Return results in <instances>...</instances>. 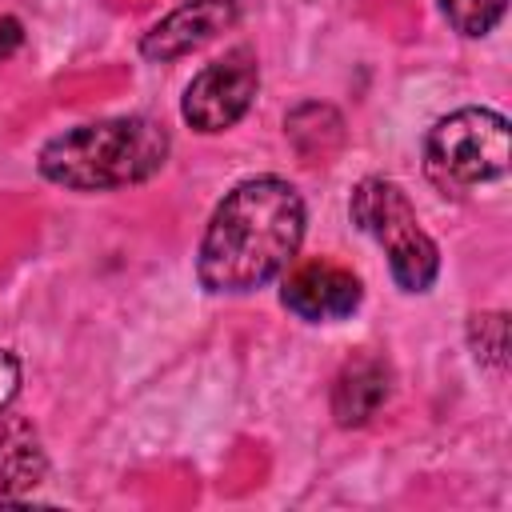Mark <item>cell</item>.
<instances>
[{"label":"cell","mask_w":512,"mask_h":512,"mask_svg":"<svg viewBox=\"0 0 512 512\" xmlns=\"http://www.w3.org/2000/svg\"><path fill=\"white\" fill-rule=\"evenodd\" d=\"M504 8H508V0H440L444 20H448L460 36H468V40L488 36V32L504 20Z\"/></svg>","instance_id":"11"},{"label":"cell","mask_w":512,"mask_h":512,"mask_svg":"<svg viewBox=\"0 0 512 512\" xmlns=\"http://www.w3.org/2000/svg\"><path fill=\"white\" fill-rule=\"evenodd\" d=\"M20 40H24V32H20V20L4 16V20H0V60H4V56H8V52L20 44Z\"/></svg>","instance_id":"14"},{"label":"cell","mask_w":512,"mask_h":512,"mask_svg":"<svg viewBox=\"0 0 512 512\" xmlns=\"http://www.w3.org/2000/svg\"><path fill=\"white\" fill-rule=\"evenodd\" d=\"M364 284L336 260H304L280 280V304L304 324H332L360 308Z\"/></svg>","instance_id":"6"},{"label":"cell","mask_w":512,"mask_h":512,"mask_svg":"<svg viewBox=\"0 0 512 512\" xmlns=\"http://www.w3.org/2000/svg\"><path fill=\"white\" fill-rule=\"evenodd\" d=\"M20 376V360L8 348H0V412L12 408V400L20 396Z\"/></svg>","instance_id":"13"},{"label":"cell","mask_w":512,"mask_h":512,"mask_svg":"<svg viewBox=\"0 0 512 512\" xmlns=\"http://www.w3.org/2000/svg\"><path fill=\"white\" fill-rule=\"evenodd\" d=\"M240 20V0H180L140 36V56L152 64H172Z\"/></svg>","instance_id":"7"},{"label":"cell","mask_w":512,"mask_h":512,"mask_svg":"<svg viewBox=\"0 0 512 512\" xmlns=\"http://www.w3.org/2000/svg\"><path fill=\"white\" fill-rule=\"evenodd\" d=\"M256 92H260V60L248 44H236L188 80L180 96V120L200 136L228 132L248 116Z\"/></svg>","instance_id":"5"},{"label":"cell","mask_w":512,"mask_h":512,"mask_svg":"<svg viewBox=\"0 0 512 512\" xmlns=\"http://www.w3.org/2000/svg\"><path fill=\"white\" fill-rule=\"evenodd\" d=\"M428 176L440 188L464 192L508 172V120L492 108H456L428 128Z\"/></svg>","instance_id":"4"},{"label":"cell","mask_w":512,"mask_h":512,"mask_svg":"<svg viewBox=\"0 0 512 512\" xmlns=\"http://www.w3.org/2000/svg\"><path fill=\"white\" fill-rule=\"evenodd\" d=\"M348 216L388 256V272H392L400 292L420 296V292H428L436 284V276H440V248L424 232L408 192L396 180H388V176L356 180V188L348 196Z\"/></svg>","instance_id":"3"},{"label":"cell","mask_w":512,"mask_h":512,"mask_svg":"<svg viewBox=\"0 0 512 512\" xmlns=\"http://www.w3.org/2000/svg\"><path fill=\"white\" fill-rule=\"evenodd\" d=\"M304 240V200L284 176H248L212 208L196 280L212 296H248L288 272Z\"/></svg>","instance_id":"1"},{"label":"cell","mask_w":512,"mask_h":512,"mask_svg":"<svg viewBox=\"0 0 512 512\" xmlns=\"http://www.w3.org/2000/svg\"><path fill=\"white\" fill-rule=\"evenodd\" d=\"M172 152V136L152 116H108L48 136L36 168L68 192H116L152 180Z\"/></svg>","instance_id":"2"},{"label":"cell","mask_w":512,"mask_h":512,"mask_svg":"<svg viewBox=\"0 0 512 512\" xmlns=\"http://www.w3.org/2000/svg\"><path fill=\"white\" fill-rule=\"evenodd\" d=\"M284 136L292 140V148L300 152L304 164H316L324 156H332L344 140V120L336 108L320 104V100H304L284 116Z\"/></svg>","instance_id":"10"},{"label":"cell","mask_w":512,"mask_h":512,"mask_svg":"<svg viewBox=\"0 0 512 512\" xmlns=\"http://www.w3.org/2000/svg\"><path fill=\"white\" fill-rule=\"evenodd\" d=\"M468 344L472 356L488 368H504L508 364V316L504 312H476L468 320Z\"/></svg>","instance_id":"12"},{"label":"cell","mask_w":512,"mask_h":512,"mask_svg":"<svg viewBox=\"0 0 512 512\" xmlns=\"http://www.w3.org/2000/svg\"><path fill=\"white\" fill-rule=\"evenodd\" d=\"M44 472H48V456H44L40 432L32 428V420L12 416L4 408L0 412V504L36 488Z\"/></svg>","instance_id":"9"},{"label":"cell","mask_w":512,"mask_h":512,"mask_svg":"<svg viewBox=\"0 0 512 512\" xmlns=\"http://www.w3.org/2000/svg\"><path fill=\"white\" fill-rule=\"evenodd\" d=\"M392 392V368L380 356H356L348 360L332 380V416L340 428L368 424L380 404Z\"/></svg>","instance_id":"8"}]
</instances>
